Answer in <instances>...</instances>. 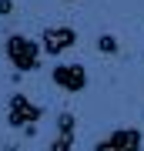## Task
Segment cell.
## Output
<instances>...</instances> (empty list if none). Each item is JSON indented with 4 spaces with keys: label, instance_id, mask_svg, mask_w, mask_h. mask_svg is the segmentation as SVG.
<instances>
[{
    "label": "cell",
    "instance_id": "ba28073f",
    "mask_svg": "<svg viewBox=\"0 0 144 151\" xmlns=\"http://www.w3.org/2000/svg\"><path fill=\"white\" fill-rule=\"evenodd\" d=\"M50 151H74V138H60L57 134V138L50 141Z\"/></svg>",
    "mask_w": 144,
    "mask_h": 151
},
{
    "label": "cell",
    "instance_id": "30bf717a",
    "mask_svg": "<svg viewBox=\"0 0 144 151\" xmlns=\"http://www.w3.org/2000/svg\"><path fill=\"white\" fill-rule=\"evenodd\" d=\"M0 151H17V148H14V145H10V148H0Z\"/></svg>",
    "mask_w": 144,
    "mask_h": 151
},
{
    "label": "cell",
    "instance_id": "3957f363",
    "mask_svg": "<svg viewBox=\"0 0 144 151\" xmlns=\"http://www.w3.org/2000/svg\"><path fill=\"white\" fill-rule=\"evenodd\" d=\"M141 148H144V134L138 128H114L94 145V151H141Z\"/></svg>",
    "mask_w": 144,
    "mask_h": 151
},
{
    "label": "cell",
    "instance_id": "8992f818",
    "mask_svg": "<svg viewBox=\"0 0 144 151\" xmlns=\"http://www.w3.org/2000/svg\"><path fill=\"white\" fill-rule=\"evenodd\" d=\"M57 134L60 138H77V118H74V111H60L57 114Z\"/></svg>",
    "mask_w": 144,
    "mask_h": 151
},
{
    "label": "cell",
    "instance_id": "7a4b0ae2",
    "mask_svg": "<svg viewBox=\"0 0 144 151\" xmlns=\"http://www.w3.org/2000/svg\"><path fill=\"white\" fill-rule=\"evenodd\" d=\"M40 118H44V108H37L27 94H10V101H7V124L10 128L24 131L30 124H37Z\"/></svg>",
    "mask_w": 144,
    "mask_h": 151
},
{
    "label": "cell",
    "instance_id": "277c9868",
    "mask_svg": "<svg viewBox=\"0 0 144 151\" xmlns=\"http://www.w3.org/2000/svg\"><path fill=\"white\" fill-rule=\"evenodd\" d=\"M50 81L67 94H80L87 87V67L84 64H57L50 70Z\"/></svg>",
    "mask_w": 144,
    "mask_h": 151
},
{
    "label": "cell",
    "instance_id": "6da1fadb",
    "mask_svg": "<svg viewBox=\"0 0 144 151\" xmlns=\"http://www.w3.org/2000/svg\"><path fill=\"white\" fill-rule=\"evenodd\" d=\"M4 54L7 60L17 67V70H37L40 67V54H44V47H40V40H34V37H27V34H10L4 44Z\"/></svg>",
    "mask_w": 144,
    "mask_h": 151
},
{
    "label": "cell",
    "instance_id": "9c48e42d",
    "mask_svg": "<svg viewBox=\"0 0 144 151\" xmlns=\"http://www.w3.org/2000/svg\"><path fill=\"white\" fill-rule=\"evenodd\" d=\"M14 14V0H0V17H10Z\"/></svg>",
    "mask_w": 144,
    "mask_h": 151
},
{
    "label": "cell",
    "instance_id": "5b68a950",
    "mask_svg": "<svg viewBox=\"0 0 144 151\" xmlns=\"http://www.w3.org/2000/svg\"><path fill=\"white\" fill-rule=\"evenodd\" d=\"M77 44V30L74 27H44L40 34V47H44V54H50V57H57V54H64L67 47H74Z\"/></svg>",
    "mask_w": 144,
    "mask_h": 151
},
{
    "label": "cell",
    "instance_id": "8fae6325",
    "mask_svg": "<svg viewBox=\"0 0 144 151\" xmlns=\"http://www.w3.org/2000/svg\"><path fill=\"white\" fill-rule=\"evenodd\" d=\"M67 4H74V0H67Z\"/></svg>",
    "mask_w": 144,
    "mask_h": 151
},
{
    "label": "cell",
    "instance_id": "52a82bcc",
    "mask_svg": "<svg viewBox=\"0 0 144 151\" xmlns=\"http://www.w3.org/2000/svg\"><path fill=\"white\" fill-rule=\"evenodd\" d=\"M97 50L101 54H117V37L114 34H101L97 37Z\"/></svg>",
    "mask_w": 144,
    "mask_h": 151
}]
</instances>
